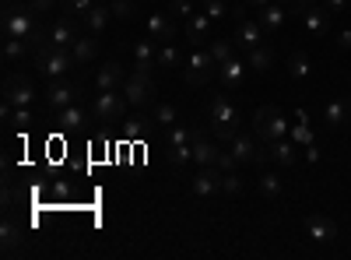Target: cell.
I'll return each mask as SVG.
<instances>
[{"instance_id": "obj_1", "label": "cell", "mask_w": 351, "mask_h": 260, "mask_svg": "<svg viewBox=\"0 0 351 260\" xmlns=\"http://www.w3.org/2000/svg\"><path fill=\"white\" fill-rule=\"evenodd\" d=\"M208 123H211V134L218 144H228L232 137H236L243 130V113L232 106L225 95H215L208 102Z\"/></svg>"}, {"instance_id": "obj_2", "label": "cell", "mask_w": 351, "mask_h": 260, "mask_svg": "<svg viewBox=\"0 0 351 260\" xmlns=\"http://www.w3.org/2000/svg\"><path fill=\"white\" fill-rule=\"evenodd\" d=\"M71 67H77V60H74V53L71 49H64V46H43V49H36V71H39V78H46V81H60V78H67L71 74Z\"/></svg>"}, {"instance_id": "obj_3", "label": "cell", "mask_w": 351, "mask_h": 260, "mask_svg": "<svg viewBox=\"0 0 351 260\" xmlns=\"http://www.w3.org/2000/svg\"><path fill=\"white\" fill-rule=\"evenodd\" d=\"M253 130H256V137H260L263 144H271V141L288 137L291 123L285 120V113H281L278 106H260L256 117H253Z\"/></svg>"}, {"instance_id": "obj_4", "label": "cell", "mask_w": 351, "mask_h": 260, "mask_svg": "<svg viewBox=\"0 0 351 260\" xmlns=\"http://www.w3.org/2000/svg\"><path fill=\"white\" fill-rule=\"evenodd\" d=\"M123 95L134 109H148L155 106V95H158V84L148 71H134L127 81H123Z\"/></svg>"}, {"instance_id": "obj_5", "label": "cell", "mask_w": 351, "mask_h": 260, "mask_svg": "<svg viewBox=\"0 0 351 260\" xmlns=\"http://www.w3.org/2000/svg\"><path fill=\"white\" fill-rule=\"evenodd\" d=\"M127 106L130 102H127L123 88H116V92H99L92 99V109H88V113H92V123H120Z\"/></svg>"}, {"instance_id": "obj_6", "label": "cell", "mask_w": 351, "mask_h": 260, "mask_svg": "<svg viewBox=\"0 0 351 260\" xmlns=\"http://www.w3.org/2000/svg\"><path fill=\"white\" fill-rule=\"evenodd\" d=\"M36 14H39L36 8H21V4L4 8V36H14V39H32V32L43 25Z\"/></svg>"}, {"instance_id": "obj_7", "label": "cell", "mask_w": 351, "mask_h": 260, "mask_svg": "<svg viewBox=\"0 0 351 260\" xmlns=\"http://www.w3.org/2000/svg\"><path fill=\"white\" fill-rule=\"evenodd\" d=\"M215 74H218V67H215V60H211L208 46H197V49H190L186 64H183V78H186V84L200 88V84H208Z\"/></svg>"}, {"instance_id": "obj_8", "label": "cell", "mask_w": 351, "mask_h": 260, "mask_svg": "<svg viewBox=\"0 0 351 260\" xmlns=\"http://www.w3.org/2000/svg\"><path fill=\"white\" fill-rule=\"evenodd\" d=\"M228 152L236 155L239 162H267V158H271V148H267V144L260 148L256 137H250V134H243V130L228 141Z\"/></svg>"}, {"instance_id": "obj_9", "label": "cell", "mask_w": 351, "mask_h": 260, "mask_svg": "<svg viewBox=\"0 0 351 260\" xmlns=\"http://www.w3.org/2000/svg\"><path fill=\"white\" fill-rule=\"evenodd\" d=\"M221 176L225 172L218 165H197L193 180H190V190L197 197H215V193H221Z\"/></svg>"}, {"instance_id": "obj_10", "label": "cell", "mask_w": 351, "mask_h": 260, "mask_svg": "<svg viewBox=\"0 0 351 260\" xmlns=\"http://www.w3.org/2000/svg\"><path fill=\"white\" fill-rule=\"evenodd\" d=\"M263 39H267V32H263V25H260V18H243V21H236V32H232V43H236L239 49H256V46H263Z\"/></svg>"}, {"instance_id": "obj_11", "label": "cell", "mask_w": 351, "mask_h": 260, "mask_svg": "<svg viewBox=\"0 0 351 260\" xmlns=\"http://www.w3.org/2000/svg\"><path fill=\"white\" fill-rule=\"evenodd\" d=\"M32 99H36L32 78H28V74H8V81H4V102H11V106H32Z\"/></svg>"}, {"instance_id": "obj_12", "label": "cell", "mask_w": 351, "mask_h": 260, "mask_svg": "<svg viewBox=\"0 0 351 260\" xmlns=\"http://www.w3.org/2000/svg\"><path fill=\"white\" fill-rule=\"evenodd\" d=\"M77 95H81V88L74 81H67V78H60V81H49V88H46V106L49 109H67V106H74L77 102Z\"/></svg>"}, {"instance_id": "obj_13", "label": "cell", "mask_w": 351, "mask_h": 260, "mask_svg": "<svg viewBox=\"0 0 351 260\" xmlns=\"http://www.w3.org/2000/svg\"><path fill=\"white\" fill-rule=\"evenodd\" d=\"M211 32H215V18H208L204 11H193L186 18V39L193 46H208L211 43Z\"/></svg>"}, {"instance_id": "obj_14", "label": "cell", "mask_w": 351, "mask_h": 260, "mask_svg": "<svg viewBox=\"0 0 351 260\" xmlns=\"http://www.w3.org/2000/svg\"><path fill=\"white\" fill-rule=\"evenodd\" d=\"M288 14H291V11H288L285 4H278V0H271L267 8L256 11V18H260V25H263V32H267V36H278V32H281L285 21H288Z\"/></svg>"}, {"instance_id": "obj_15", "label": "cell", "mask_w": 351, "mask_h": 260, "mask_svg": "<svg viewBox=\"0 0 351 260\" xmlns=\"http://www.w3.org/2000/svg\"><path fill=\"white\" fill-rule=\"evenodd\" d=\"M246 71H250V64H246V60H239V56H232V60H225V64L218 67V81L225 84L228 92H236V88H243Z\"/></svg>"}, {"instance_id": "obj_16", "label": "cell", "mask_w": 351, "mask_h": 260, "mask_svg": "<svg viewBox=\"0 0 351 260\" xmlns=\"http://www.w3.org/2000/svg\"><path fill=\"white\" fill-rule=\"evenodd\" d=\"M158 67V43L148 36V39H137L134 43V71H155Z\"/></svg>"}, {"instance_id": "obj_17", "label": "cell", "mask_w": 351, "mask_h": 260, "mask_svg": "<svg viewBox=\"0 0 351 260\" xmlns=\"http://www.w3.org/2000/svg\"><path fill=\"white\" fill-rule=\"evenodd\" d=\"M123 67L116 64V60H106L99 71H95V88L99 92H116V88H123Z\"/></svg>"}, {"instance_id": "obj_18", "label": "cell", "mask_w": 351, "mask_h": 260, "mask_svg": "<svg viewBox=\"0 0 351 260\" xmlns=\"http://www.w3.org/2000/svg\"><path fill=\"white\" fill-rule=\"evenodd\" d=\"M306 236L316 239V243H330L337 236V222L327 218V215H309L306 218Z\"/></svg>"}, {"instance_id": "obj_19", "label": "cell", "mask_w": 351, "mask_h": 260, "mask_svg": "<svg viewBox=\"0 0 351 260\" xmlns=\"http://www.w3.org/2000/svg\"><path fill=\"white\" fill-rule=\"evenodd\" d=\"M74 39H77V25H74L71 14H64L60 21H53V25H49V46H64V49H71Z\"/></svg>"}, {"instance_id": "obj_20", "label": "cell", "mask_w": 351, "mask_h": 260, "mask_svg": "<svg viewBox=\"0 0 351 260\" xmlns=\"http://www.w3.org/2000/svg\"><path fill=\"white\" fill-rule=\"evenodd\" d=\"M148 36H152L158 46H162V43H172V39H176V25H172V18L162 14V11L148 14Z\"/></svg>"}, {"instance_id": "obj_21", "label": "cell", "mask_w": 351, "mask_h": 260, "mask_svg": "<svg viewBox=\"0 0 351 260\" xmlns=\"http://www.w3.org/2000/svg\"><path fill=\"white\" fill-rule=\"evenodd\" d=\"M155 130H158L155 117H144V113H134V117L123 123V134H127L130 141H144V137H152Z\"/></svg>"}, {"instance_id": "obj_22", "label": "cell", "mask_w": 351, "mask_h": 260, "mask_svg": "<svg viewBox=\"0 0 351 260\" xmlns=\"http://www.w3.org/2000/svg\"><path fill=\"white\" fill-rule=\"evenodd\" d=\"M71 53H74V60H77V67H84V64H92L95 56H99V39L88 32V36H77L74 39V46H71Z\"/></svg>"}, {"instance_id": "obj_23", "label": "cell", "mask_w": 351, "mask_h": 260, "mask_svg": "<svg viewBox=\"0 0 351 260\" xmlns=\"http://www.w3.org/2000/svg\"><path fill=\"white\" fill-rule=\"evenodd\" d=\"M218 141H211L208 134H204L200 141H193V165H215L218 162Z\"/></svg>"}, {"instance_id": "obj_24", "label": "cell", "mask_w": 351, "mask_h": 260, "mask_svg": "<svg viewBox=\"0 0 351 260\" xmlns=\"http://www.w3.org/2000/svg\"><path fill=\"white\" fill-rule=\"evenodd\" d=\"M267 148H271V158L278 162V165H295V152H299V144L295 141H291V137H281V141H271L267 144Z\"/></svg>"}, {"instance_id": "obj_25", "label": "cell", "mask_w": 351, "mask_h": 260, "mask_svg": "<svg viewBox=\"0 0 351 260\" xmlns=\"http://www.w3.org/2000/svg\"><path fill=\"white\" fill-rule=\"evenodd\" d=\"M200 137H204L200 127H183V123H176V127L165 130V148H176V144H193V141H200Z\"/></svg>"}, {"instance_id": "obj_26", "label": "cell", "mask_w": 351, "mask_h": 260, "mask_svg": "<svg viewBox=\"0 0 351 260\" xmlns=\"http://www.w3.org/2000/svg\"><path fill=\"white\" fill-rule=\"evenodd\" d=\"M88 120H92V113H84L77 102L56 113V123H60V130H77V127H81V123H88Z\"/></svg>"}, {"instance_id": "obj_27", "label": "cell", "mask_w": 351, "mask_h": 260, "mask_svg": "<svg viewBox=\"0 0 351 260\" xmlns=\"http://www.w3.org/2000/svg\"><path fill=\"white\" fill-rule=\"evenodd\" d=\"M109 18H112V11H109V4H95L92 11L84 14V28L92 36H99V32H106V25H109Z\"/></svg>"}, {"instance_id": "obj_28", "label": "cell", "mask_w": 351, "mask_h": 260, "mask_svg": "<svg viewBox=\"0 0 351 260\" xmlns=\"http://www.w3.org/2000/svg\"><path fill=\"white\" fill-rule=\"evenodd\" d=\"M246 64H250V71H256V74H267V71L274 67V53H271L267 46H256V49L246 53Z\"/></svg>"}, {"instance_id": "obj_29", "label": "cell", "mask_w": 351, "mask_h": 260, "mask_svg": "<svg viewBox=\"0 0 351 260\" xmlns=\"http://www.w3.org/2000/svg\"><path fill=\"white\" fill-rule=\"evenodd\" d=\"M180 64H186V56L180 53V46H176V43H162L158 46V67L162 71H172V67H180Z\"/></svg>"}, {"instance_id": "obj_30", "label": "cell", "mask_w": 351, "mask_h": 260, "mask_svg": "<svg viewBox=\"0 0 351 260\" xmlns=\"http://www.w3.org/2000/svg\"><path fill=\"white\" fill-rule=\"evenodd\" d=\"M152 117H155V123H158L162 130H169V127L180 123V113H176L172 102H155V106H152Z\"/></svg>"}, {"instance_id": "obj_31", "label": "cell", "mask_w": 351, "mask_h": 260, "mask_svg": "<svg viewBox=\"0 0 351 260\" xmlns=\"http://www.w3.org/2000/svg\"><path fill=\"white\" fill-rule=\"evenodd\" d=\"M165 158L172 169H186L193 162V144H176V148H165Z\"/></svg>"}, {"instance_id": "obj_32", "label": "cell", "mask_w": 351, "mask_h": 260, "mask_svg": "<svg viewBox=\"0 0 351 260\" xmlns=\"http://www.w3.org/2000/svg\"><path fill=\"white\" fill-rule=\"evenodd\" d=\"M32 49L28 46V39H14V36H4V64H18L21 56Z\"/></svg>"}, {"instance_id": "obj_33", "label": "cell", "mask_w": 351, "mask_h": 260, "mask_svg": "<svg viewBox=\"0 0 351 260\" xmlns=\"http://www.w3.org/2000/svg\"><path fill=\"white\" fill-rule=\"evenodd\" d=\"M208 53H211L215 67H221L225 60H232V56H236V43H225V39H211V43H208Z\"/></svg>"}, {"instance_id": "obj_34", "label": "cell", "mask_w": 351, "mask_h": 260, "mask_svg": "<svg viewBox=\"0 0 351 260\" xmlns=\"http://www.w3.org/2000/svg\"><path fill=\"white\" fill-rule=\"evenodd\" d=\"M288 74L295 78V81H306V78L313 74L309 56H306V53H291V56H288Z\"/></svg>"}, {"instance_id": "obj_35", "label": "cell", "mask_w": 351, "mask_h": 260, "mask_svg": "<svg viewBox=\"0 0 351 260\" xmlns=\"http://www.w3.org/2000/svg\"><path fill=\"white\" fill-rule=\"evenodd\" d=\"M324 117H327V123H330V127H341V123L351 117V109H348V102H344V99H334V102H327Z\"/></svg>"}, {"instance_id": "obj_36", "label": "cell", "mask_w": 351, "mask_h": 260, "mask_svg": "<svg viewBox=\"0 0 351 260\" xmlns=\"http://www.w3.org/2000/svg\"><path fill=\"white\" fill-rule=\"evenodd\" d=\"M25 233H21V225H14L11 218H4V253H14L21 246Z\"/></svg>"}, {"instance_id": "obj_37", "label": "cell", "mask_w": 351, "mask_h": 260, "mask_svg": "<svg viewBox=\"0 0 351 260\" xmlns=\"http://www.w3.org/2000/svg\"><path fill=\"white\" fill-rule=\"evenodd\" d=\"M256 187H260V197H267V200H274L281 193V180L271 176V172H263V176L256 180Z\"/></svg>"}, {"instance_id": "obj_38", "label": "cell", "mask_w": 351, "mask_h": 260, "mask_svg": "<svg viewBox=\"0 0 351 260\" xmlns=\"http://www.w3.org/2000/svg\"><path fill=\"white\" fill-rule=\"evenodd\" d=\"M92 8H95V0H60V11H64V14H71V18H74V14H77V18H84Z\"/></svg>"}, {"instance_id": "obj_39", "label": "cell", "mask_w": 351, "mask_h": 260, "mask_svg": "<svg viewBox=\"0 0 351 260\" xmlns=\"http://www.w3.org/2000/svg\"><path fill=\"white\" fill-rule=\"evenodd\" d=\"M11 123H14V127H21V130L32 127V106H14V113H11Z\"/></svg>"}, {"instance_id": "obj_40", "label": "cell", "mask_w": 351, "mask_h": 260, "mask_svg": "<svg viewBox=\"0 0 351 260\" xmlns=\"http://www.w3.org/2000/svg\"><path fill=\"white\" fill-rule=\"evenodd\" d=\"M239 190H243L239 172H225V176H221V193H225V197H236Z\"/></svg>"}, {"instance_id": "obj_41", "label": "cell", "mask_w": 351, "mask_h": 260, "mask_svg": "<svg viewBox=\"0 0 351 260\" xmlns=\"http://www.w3.org/2000/svg\"><path fill=\"white\" fill-rule=\"evenodd\" d=\"M200 11L208 14V18H215V21H218V18H225V14H228V4H225V0H204Z\"/></svg>"}, {"instance_id": "obj_42", "label": "cell", "mask_w": 351, "mask_h": 260, "mask_svg": "<svg viewBox=\"0 0 351 260\" xmlns=\"http://www.w3.org/2000/svg\"><path fill=\"white\" fill-rule=\"evenodd\" d=\"M109 11H112V18H123V21H127V18H134L137 8H134V0H112Z\"/></svg>"}, {"instance_id": "obj_43", "label": "cell", "mask_w": 351, "mask_h": 260, "mask_svg": "<svg viewBox=\"0 0 351 260\" xmlns=\"http://www.w3.org/2000/svg\"><path fill=\"white\" fill-rule=\"evenodd\" d=\"M197 8H193V0H169V14H180V18H190Z\"/></svg>"}, {"instance_id": "obj_44", "label": "cell", "mask_w": 351, "mask_h": 260, "mask_svg": "<svg viewBox=\"0 0 351 260\" xmlns=\"http://www.w3.org/2000/svg\"><path fill=\"white\" fill-rule=\"evenodd\" d=\"M215 165H218L221 172H236V169H239L243 162H239L236 155H232V152H218V162H215Z\"/></svg>"}, {"instance_id": "obj_45", "label": "cell", "mask_w": 351, "mask_h": 260, "mask_svg": "<svg viewBox=\"0 0 351 260\" xmlns=\"http://www.w3.org/2000/svg\"><path fill=\"white\" fill-rule=\"evenodd\" d=\"M53 4H60V0H28V8H36V11H49Z\"/></svg>"}, {"instance_id": "obj_46", "label": "cell", "mask_w": 351, "mask_h": 260, "mask_svg": "<svg viewBox=\"0 0 351 260\" xmlns=\"http://www.w3.org/2000/svg\"><path fill=\"white\" fill-rule=\"evenodd\" d=\"M327 11H330V14H341V11H348V0H327Z\"/></svg>"}, {"instance_id": "obj_47", "label": "cell", "mask_w": 351, "mask_h": 260, "mask_svg": "<svg viewBox=\"0 0 351 260\" xmlns=\"http://www.w3.org/2000/svg\"><path fill=\"white\" fill-rule=\"evenodd\" d=\"M302 152H306V162H319V148H316V141H313V144H306Z\"/></svg>"}, {"instance_id": "obj_48", "label": "cell", "mask_w": 351, "mask_h": 260, "mask_svg": "<svg viewBox=\"0 0 351 260\" xmlns=\"http://www.w3.org/2000/svg\"><path fill=\"white\" fill-rule=\"evenodd\" d=\"M337 43H341V49H351V28H341V32H337Z\"/></svg>"}, {"instance_id": "obj_49", "label": "cell", "mask_w": 351, "mask_h": 260, "mask_svg": "<svg viewBox=\"0 0 351 260\" xmlns=\"http://www.w3.org/2000/svg\"><path fill=\"white\" fill-rule=\"evenodd\" d=\"M243 4H246L250 11H260V8H267V4H271V0H243Z\"/></svg>"}, {"instance_id": "obj_50", "label": "cell", "mask_w": 351, "mask_h": 260, "mask_svg": "<svg viewBox=\"0 0 351 260\" xmlns=\"http://www.w3.org/2000/svg\"><path fill=\"white\" fill-rule=\"evenodd\" d=\"M278 4H285V8H291V4H295V0H278Z\"/></svg>"}, {"instance_id": "obj_51", "label": "cell", "mask_w": 351, "mask_h": 260, "mask_svg": "<svg viewBox=\"0 0 351 260\" xmlns=\"http://www.w3.org/2000/svg\"><path fill=\"white\" fill-rule=\"evenodd\" d=\"M11 4H18V0H4V8H11Z\"/></svg>"}]
</instances>
